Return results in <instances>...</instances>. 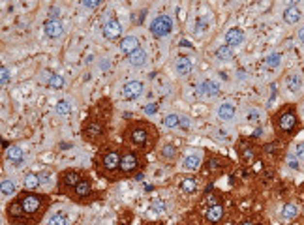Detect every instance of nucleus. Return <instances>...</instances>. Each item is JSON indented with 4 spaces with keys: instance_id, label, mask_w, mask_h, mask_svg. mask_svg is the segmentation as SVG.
I'll return each instance as SVG.
<instances>
[{
    "instance_id": "nucleus-1",
    "label": "nucleus",
    "mask_w": 304,
    "mask_h": 225,
    "mask_svg": "<svg viewBox=\"0 0 304 225\" xmlns=\"http://www.w3.org/2000/svg\"><path fill=\"white\" fill-rule=\"evenodd\" d=\"M49 209V197L36 192H21L6 207V216L12 224L36 225L42 222L45 210Z\"/></svg>"
},
{
    "instance_id": "nucleus-2",
    "label": "nucleus",
    "mask_w": 304,
    "mask_h": 225,
    "mask_svg": "<svg viewBox=\"0 0 304 225\" xmlns=\"http://www.w3.org/2000/svg\"><path fill=\"white\" fill-rule=\"evenodd\" d=\"M122 137L128 145L139 148L145 154V152H150L154 148L158 133H156V128L148 122H133V124L126 126V129L122 131Z\"/></svg>"
},
{
    "instance_id": "nucleus-3",
    "label": "nucleus",
    "mask_w": 304,
    "mask_h": 225,
    "mask_svg": "<svg viewBox=\"0 0 304 225\" xmlns=\"http://www.w3.org/2000/svg\"><path fill=\"white\" fill-rule=\"evenodd\" d=\"M120 158H122V150H118L116 146H103L100 148L96 156H94V167L96 173L107 178V180H116L122 177L120 171Z\"/></svg>"
},
{
    "instance_id": "nucleus-4",
    "label": "nucleus",
    "mask_w": 304,
    "mask_h": 225,
    "mask_svg": "<svg viewBox=\"0 0 304 225\" xmlns=\"http://www.w3.org/2000/svg\"><path fill=\"white\" fill-rule=\"evenodd\" d=\"M272 126H274V131L278 137H291V135H295V131L301 128V122H299V114H297V109H295L293 103L284 105L280 111L276 112L272 116Z\"/></svg>"
},
{
    "instance_id": "nucleus-5",
    "label": "nucleus",
    "mask_w": 304,
    "mask_h": 225,
    "mask_svg": "<svg viewBox=\"0 0 304 225\" xmlns=\"http://www.w3.org/2000/svg\"><path fill=\"white\" fill-rule=\"evenodd\" d=\"M105 135V120H101V116H90L87 122L83 124V139L88 143H98Z\"/></svg>"
},
{
    "instance_id": "nucleus-6",
    "label": "nucleus",
    "mask_w": 304,
    "mask_h": 225,
    "mask_svg": "<svg viewBox=\"0 0 304 225\" xmlns=\"http://www.w3.org/2000/svg\"><path fill=\"white\" fill-rule=\"evenodd\" d=\"M141 169V160L139 154L131 148H122V158H120V171L122 177H131Z\"/></svg>"
},
{
    "instance_id": "nucleus-7",
    "label": "nucleus",
    "mask_w": 304,
    "mask_h": 225,
    "mask_svg": "<svg viewBox=\"0 0 304 225\" xmlns=\"http://www.w3.org/2000/svg\"><path fill=\"white\" fill-rule=\"evenodd\" d=\"M81 180H83V175L79 171H75V169L60 173V177H58V193L70 195L73 190H75V186L81 182Z\"/></svg>"
},
{
    "instance_id": "nucleus-8",
    "label": "nucleus",
    "mask_w": 304,
    "mask_h": 225,
    "mask_svg": "<svg viewBox=\"0 0 304 225\" xmlns=\"http://www.w3.org/2000/svg\"><path fill=\"white\" fill-rule=\"evenodd\" d=\"M94 195V190H92V182L88 180V177H83V180L75 186L72 193L68 197H72L75 203H87L90 197Z\"/></svg>"
},
{
    "instance_id": "nucleus-9",
    "label": "nucleus",
    "mask_w": 304,
    "mask_h": 225,
    "mask_svg": "<svg viewBox=\"0 0 304 225\" xmlns=\"http://www.w3.org/2000/svg\"><path fill=\"white\" fill-rule=\"evenodd\" d=\"M171 30H173V21H171L169 15H160V17H156V19L152 21V25H150V32H152L154 38H163V36H167Z\"/></svg>"
},
{
    "instance_id": "nucleus-10",
    "label": "nucleus",
    "mask_w": 304,
    "mask_h": 225,
    "mask_svg": "<svg viewBox=\"0 0 304 225\" xmlns=\"http://www.w3.org/2000/svg\"><path fill=\"white\" fill-rule=\"evenodd\" d=\"M224 163H227V161L222 160V158H210V160H207L205 161V167H203V175H207L210 178H216V177H220L225 171Z\"/></svg>"
},
{
    "instance_id": "nucleus-11",
    "label": "nucleus",
    "mask_w": 304,
    "mask_h": 225,
    "mask_svg": "<svg viewBox=\"0 0 304 225\" xmlns=\"http://www.w3.org/2000/svg\"><path fill=\"white\" fill-rule=\"evenodd\" d=\"M103 36H105V40H109V42H115L118 40L120 36H122V25L118 23V19H109L105 25H103Z\"/></svg>"
},
{
    "instance_id": "nucleus-12",
    "label": "nucleus",
    "mask_w": 304,
    "mask_h": 225,
    "mask_svg": "<svg viewBox=\"0 0 304 225\" xmlns=\"http://www.w3.org/2000/svg\"><path fill=\"white\" fill-rule=\"evenodd\" d=\"M44 30L51 40H55V38H60V36H62L64 27H62V23H60V19H57V17H49V19L44 23Z\"/></svg>"
},
{
    "instance_id": "nucleus-13",
    "label": "nucleus",
    "mask_w": 304,
    "mask_h": 225,
    "mask_svg": "<svg viewBox=\"0 0 304 225\" xmlns=\"http://www.w3.org/2000/svg\"><path fill=\"white\" fill-rule=\"evenodd\" d=\"M224 216H225V210H224L222 205H214V207L205 209V222H207V224H210V225L220 224V222L224 220Z\"/></svg>"
},
{
    "instance_id": "nucleus-14",
    "label": "nucleus",
    "mask_w": 304,
    "mask_h": 225,
    "mask_svg": "<svg viewBox=\"0 0 304 225\" xmlns=\"http://www.w3.org/2000/svg\"><path fill=\"white\" fill-rule=\"evenodd\" d=\"M122 94L126 99H135L143 94V83L141 81H130V83L124 84L122 88Z\"/></svg>"
},
{
    "instance_id": "nucleus-15",
    "label": "nucleus",
    "mask_w": 304,
    "mask_h": 225,
    "mask_svg": "<svg viewBox=\"0 0 304 225\" xmlns=\"http://www.w3.org/2000/svg\"><path fill=\"white\" fill-rule=\"evenodd\" d=\"M139 49V40L135 38V36H126L122 42H120V51L124 53V55L130 56L131 53H135Z\"/></svg>"
},
{
    "instance_id": "nucleus-16",
    "label": "nucleus",
    "mask_w": 304,
    "mask_h": 225,
    "mask_svg": "<svg viewBox=\"0 0 304 225\" xmlns=\"http://www.w3.org/2000/svg\"><path fill=\"white\" fill-rule=\"evenodd\" d=\"M225 42H227L229 47H233V45H240V43L244 42V32H242L240 28H229L227 34H225Z\"/></svg>"
},
{
    "instance_id": "nucleus-17",
    "label": "nucleus",
    "mask_w": 304,
    "mask_h": 225,
    "mask_svg": "<svg viewBox=\"0 0 304 225\" xmlns=\"http://www.w3.org/2000/svg\"><path fill=\"white\" fill-rule=\"evenodd\" d=\"M192 68H193V64H192L190 56H180L176 60V64H175V70H176V73H180V75H188L190 71H192Z\"/></svg>"
},
{
    "instance_id": "nucleus-18",
    "label": "nucleus",
    "mask_w": 304,
    "mask_h": 225,
    "mask_svg": "<svg viewBox=\"0 0 304 225\" xmlns=\"http://www.w3.org/2000/svg\"><path fill=\"white\" fill-rule=\"evenodd\" d=\"M176 154H178V150H176V146H175V145H165V146L160 150L161 160H163V161H167V163H173L175 160H176Z\"/></svg>"
},
{
    "instance_id": "nucleus-19",
    "label": "nucleus",
    "mask_w": 304,
    "mask_h": 225,
    "mask_svg": "<svg viewBox=\"0 0 304 225\" xmlns=\"http://www.w3.org/2000/svg\"><path fill=\"white\" fill-rule=\"evenodd\" d=\"M284 21H286L288 25H295V23H299V21H301V10H299V8H295V6H289V8L284 12Z\"/></svg>"
},
{
    "instance_id": "nucleus-20",
    "label": "nucleus",
    "mask_w": 304,
    "mask_h": 225,
    "mask_svg": "<svg viewBox=\"0 0 304 225\" xmlns=\"http://www.w3.org/2000/svg\"><path fill=\"white\" fill-rule=\"evenodd\" d=\"M128 60H130V64L131 66H135V68H139V66H143L146 62V53H145V49H137L135 53H131L130 56H128Z\"/></svg>"
},
{
    "instance_id": "nucleus-21",
    "label": "nucleus",
    "mask_w": 304,
    "mask_h": 225,
    "mask_svg": "<svg viewBox=\"0 0 304 225\" xmlns=\"http://www.w3.org/2000/svg\"><path fill=\"white\" fill-rule=\"evenodd\" d=\"M218 90H220V86L208 79L199 84V94H205V96H214V94H218Z\"/></svg>"
},
{
    "instance_id": "nucleus-22",
    "label": "nucleus",
    "mask_w": 304,
    "mask_h": 225,
    "mask_svg": "<svg viewBox=\"0 0 304 225\" xmlns=\"http://www.w3.org/2000/svg\"><path fill=\"white\" fill-rule=\"evenodd\" d=\"M286 84H288V90H289V92H299L301 86H303V79H301L299 73H291V75H288Z\"/></svg>"
},
{
    "instance_id": "nucleus-23",
    "label": "nucleus",
    "mask_w": 304,
    "mask_h": 225,
    "mask_svg": "<svg viewBox=\"0 0 304 225\" xmlns=\"http://www.w3.org/2000/svg\"><path fill=\"white\" fill-rule=\"evenodd\" d=\"M239 148H240L239 154H240L244 163H250V161L256 158V148H254V145H240Z\"/></svg>"
},
{
    "instance_id": "nucleus-24",
    "label": "nucleus",
    "mask_w": 304,
    "mask_h": 225,
    "mask_svg": "<svg viewBox=\"0 0 304 225\" xmlns=\"http://www.w3.org/2000/svg\"><path fill=\"white\" fill-rule=\"evenodd\" d=\"M6 156H8L10 161H14L15 165H21V163H23V150H21L19 146H10V148L6 150Z\"/></svg>"
},
{
    "instance_id": "nucleus-25",
    "label": "nucleus",
    "mask_w": 304,
    "mask_h": 225,
    "mask_svg": "<svg viewBox=\"0 0 304 225\" xmlns=\"http://www.w3.org/2000/svg\"><path fill=\"white\" fill-rule=\"evenodd\" d=\"M218 116H220L222 120H231L233 116H235V105H231V103H224V105H220Z\"/></svg>"
},
{
    "instance_id": "nucleus-26",
    "label": "nucleus",
    "mask_w": 304,
    "mask_h": 225,
    "mask_svg": "<svg viewBox=\"0 0 304 225\" xmlns=\"http://www.w3.org/2000/svg\"><path fill=\"white\" fill-rule=\"evenodd\" d=\"M297 216H299V207L293 205V203H288V205L284 207V210H282V218H284V220H295Z\"/></svg>"
},
{
    "instance_id": "nucleus-27",
    "label": "nucleus",
    "mask_w": 304,
    "mask_h": 225,
    "mask_svg": "<svg viewBox=\"0 0 304 225\" xmlns=\"http://www.w3.org/2000/svg\"><path fill=\"white\" fill-rule=\"evenodd\" d=\"M180 190L184 192V193H193L195 192V188H197V182H195V178H180Z\"/></svg>"
},
{
    "instance_id": "nucleus-28",
    "label": "nucleus",
    "mask_w": 304,
    "mask_h": 225,
    "mask_svg": "<svg viewBox=\"0 0 304 225\" xmlns=\"http://www.w3.org/2000/svg\"><path fill=\"white\" fill-rule=\"evenodd\" d=\"M201 165V160H199V156H188L186 160H184V163H182V167L186 169V171H195V169H199Z\"/></svg>"
},
{
    "instance_id": "nucleus-29",
    "label": "nucleus",
    "mask_w": 304,
    "mask_h": 225,
    "mask_svg": "<svg viewBox=\"0 0 304 225\" xmlns=\"http://www.w3.org/2000/svg\"><path fill=\"white\" fill-rule=\"evenodd\" d=\"M216 56L222 60V62H229L233 58V51L229 45H222L220 49H216Z\"/></svg>"
},
{
    "instance_id": "nucleus-30",
    "label": "nucleus",
    "mask_w": 304,
    "mask_h": 225,
    "mask_svg": "<svg viewBox=\"0 0 304 225\" xmlns=\"http://www.w3.org/2000/svg\"><path fill=\"white\" fill-rule=\"evenodd\" d=\"M214 205H222V193H207L205 197V209H208V207H214Z\"/></svg>"
},
{
    "instance_id": "nucleus-31",
    "label": "nucleus",
    "mask_w": 304,
    "mask_h": 225,
    "mask_svg": "<svg viewBox=\"0 0 304 225\" xmlns=\"http://www.w3.org/2000/svg\"><path fill=\"white\" fill-rule=\"evenodd\" d=\"M38 186H40V177L34 175V173H29V175L25 177V188H27V190H34V188H38Z\"/></svg>"
},
{
    "instance_id": "nucleus-32",
    "label": "nucleus",
    "mask_w": 304,
    "mask_h": 225,
    "mask_svg": "<svg viewBox=\"0 0 304 225\" xmlns=\"http://www.w3.org/2000/svg\"><path fill=\"white\" fill-rule=\"evenodd\" d=\"M280 62H282V55L280 53H274V55L267 56V60H265V66L269 68V70H274L280 66Z\"/></svg>"
},
{
    "instance_id": "nucleus-33",
    "label": "nucleus",
    "mask_w": 304,
    "mask_h": 225,
    "mask_svg": "<svg viewBox=\"0 0 304 225\" xmlns=\"http://www.w3.org/2000/svg\"><path fill=\"white\" fill-rule=\"evenodd\" d=\"M47 84H49L51 88H55V90H60V88L64 86V79H62V75L53 73V75H49V81H47Z\"/></svg>"
},
{
    "instance_id": "nucleus-34",
    "label": "nucleus",
    "mask_w": 304,
    "mask_h": 225,
    "mask_svg": "<svg viewBox=\"0 0 304 225\" xmlns=\"http://www.w3.org/2000/svg\"><path fill=\"white\" fill-rule=\"evenodd\" d=\"M57 112L60 116H66V114H70L72 112V105H70V101H66V99H60L57 103Z\"/></svg>"
},
{
    "instance_id": "nucleus-35",
    "label": "nucleus",
    "mask_w": 304,
    "mask_h": 225,
    "mask_svg": "<svg viewBox=\"0 0 304 225\" xmlns=\"http://www.w3.org/2000/svg\"><path fill=\"white\" fill-rule=\"evenodd\" d=\"M180 116L178 114H167L165 118H163V126H167V128H178L180 126Z\"/></svg>"
},
{
    "instance_id": "nucleus-36",
    "label": "nucleus",
    "mask_w": 304,
    "mask_h": 225,
    "mask_svg": "<svg viewBox=\"0 0 304 225\" xmlns=\"http://www.w3.org/2000/svg\"><path fill=\"white\" fill-rule=\"evenodd\" d=\"M0 190H2V195H14L15 193V184L12 180H2V186H0Z\"/></svg>"
},
{
    "instance_id": "nucleus-37",
    "label": "nucleus",
    "mask_w": 304,
    "mask_h": 225,
    "mask_svg": "<svg viewBox=\"0 0 304 225\" xmlns=\"http://www.w3.org/2000/svg\"><path fill=\"white\" fill-rule=\"evenodd\" d=\"M47 225H68V216H66V214H55V216L47 222Z\"/></svg>"
},
{
    "instance_id": "nucleus-38",
    "label": "nucleus",
    "mask_w": 304,
    "mask_h": 225,
    "mask_svg": "<svg viewBox=\"0 0 304 225\" xmlns=\"http://www.w3.org/2000/svg\"><path fill=\"white\" fill-rule=\"evenodd\" d=\"M150 209L160 214V212L165 210V203H163V201H160V199H154V201H152V205H150Z\"/></svg>"
},
{
    "instance_id": "nucleus-39",
    "label": "nucleus",
    "mask_w": 304,
    "mask_h": 225,
    "mask_svg": "<svg viewBox=\"0 0 304 225\" xmlns=\"http://www.w3.org/2000/svg\"><path fill=\"white\" fill-rule=\"evenodd\" d=\"M288 165H289L291 169H299L301 167V160H299L295 154H289L288 156Z\"/></svg>"
},
{
    "instance_id": "nucleus-40",
    "label": "nucleus",
    "mask_w": 304,
    "mask_h": 225,
    "mask_svg": "<svg viewBox=\"0 0 304 225\" xmlns=\"http://www.w3.org/2000/svg\"><path fill=\"white\" fill-rule=\"evenodd\" d=\"M8 83H10V71L6 66H2V86H8Z\"/></svg>"
},
{
    "instance_id": "nucleus-41",
    "label": "nucleus",
    "mask_w": 304,
    "mask_h": 225,
    "mask_svg": "<svg viewBox=\"0 0 304 225\" xmlns=\"http://www.w3.org/2000/svg\"><path fill=\"white\" fill-rule=\"evenodd\" d=\"M248 120H250L252 124H256V122L259 120V112L256 111V109H252V111L248 112Z\"/></svg>"
},
{
    "instance_id": "nucleus-42",
    "label": "nucleus",
    "mask_w": 304,
    "mask_h": 225,
    "mask_svg": "<svg viewBox=\"0 0 304 225\" xmlns=\"http://www.w3.org/2000/svg\"><path fill=\"white\" fill-rule=\"evenodd\" d=\"M295 156H297L299 160H304V143L297 145V148H295Z\"/></svg>"
},
{
    "instance_id": "nucleus-43",
    "label": "nucleus",
    "mask_w": 304,
    "mask_h": 225,
    "mask_svg": "<svg viewBox=\"0 0 304 225\" xmlns=\"http://www.w3.org/2000/svg\"><path fill=\"white\" fill-rule=\"evenodd\" d=\"M203 30H207V23H205V19H199V21H197V27H195V32L201 34Z\"/></svg>"
},
{
    "instance_id": "nucleus-44",
    "label": "nucleus",
    "mask_w": 304,
    "mask_h": 225,
    "mask_svg": "<svg viewBox=\"0 0 304 225\" xmlns=\"http://www.w3.org/2000/svg\"><path fill=\"white\" fill-rule=\"evenodd\" d=\"M81 4H83L85 8H90V10H94V8H100L101 2H88V0H83Z\"/></svg>"
},
{
    "instance_id": "nucleus-45",
    "label": "nucleus",
    "mask_w": 304,
    "mask_h": 225,
    "mask_svg": "<svg viewBox=\"0 0 304 225\" xmlns=\"http://www.w3.org/2000/svg\"><path fill=\"white\" fill-rule=\"evenodd\" d=\"M156 111H158L156 103H150V105H146V107H145V112H146V114H154Z\"/></svg>"
},
{
    "instance_id": "nucleus-46",
    "label": "nucleus",
    "mask_w": 304,
    "mask_h": 225,
    "mask_svg": "<svg viewBox=\"0 0 304 225\" xmlns=\"http://www.w3.org/2000/svg\"><path fill=\"white\" fill-rule=\"evenodd\" d=\"M216 135H218V139H222V141H225V139H227V135H225V131H218Z\"/></svg>"
},
{
    "instance_id": "nucleus-47",
    "label": "nucleus",
    "mask_w": 304,
    "mask_h": 225,
    "mask_svg": "<svg viewBox=\"0 0 304 225\" xmlns=\"http://www.w3.org/2000/svg\"><path fill=\"white\" fill-rule=\"evenodd\" d=\"M180 126H182V128H188V118H182V120H180Z\"/></svg>"
},
{
    "instance_id": "nucleus-48",
    "label": "nucleus",
    "mask_w": 304,
    "mask_h": 225,
    "mask_svg": "<svg viewBox=\"0 0 304 225\" xmlns=\"http://www.w3.org/2000/svg\"><path fill=\"white\" fill-rule=\"evenodd\" d=\"M299 38L304 42V27H301V30H299Z\"/></svg>"
},
{
    "instance_id": "nucleus-49",
    "label": "nucleus",
    "mask_w": 304,
    "mask_h": 225,
    "mask_svg": "<svg viewBox=\"0 0 304 225\" xmlns=\"http://www.w3.org/2000/svg\"><path fill=\"white\" fill-rule=\"evenodd\" d=\"M180 47H190V43L186 42V40H182V42H180Z\"/></svg>"
},
{
    "instance_id": "nucleus-50",
    "label": "nucleus",
    "mask_w": 304,
    "mask_h": 225,
    "mask_svg": "<svg viewBox=\"0 0 304 225\" xmlns=\"http://www.w3.org/2000/svg\"><path fill=\"white\" fill-rule=\"evenodd\" d=\"M240 225H254V224H252V222H242Z\"/></svg>"
},
{
    "instance_id": "nucleus-51",
    "label": "nucleus",
    "mask_w": 304,
    "mask_h": 225,
    "mask_svg": "<svg viewBox=\"0 0 304 225\" xmlns=\"http://www.w3.org/2000/svg\"><path fill=\"white\" fill-rule=\"evenodd\" d=\"M143 225H158V224H143Z\"/></svg>"
}]
</instances>
